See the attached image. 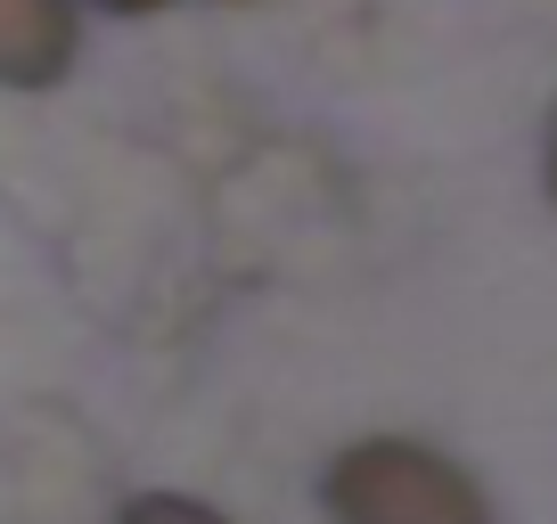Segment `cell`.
Wrapping results in <instances>:
<instances>
[{
  "instance_id": "6da1fadb",
  "label": "cell",
  "mask_w": 557,
  "mask_h": 524,
  "mask_svg": "<svg viewBox=\"0 0 557 524\" xmlns=\"http://www.w3.org/2000/svg\"><path fill=\"white\" fill-rule=\"evenodd\" d=\"M336 524H492L484 491L418 442H361L329 475Z\"/></svg>"
},
{
  "instance_id": "7a4b0ae2",
  "label": "cell",
  "mask_w": 557,
  "mask_h": 524,
  "mask_svg": "<svg viewBox=\"0 0 557 524\" xmlns=\"http://www.w3.org/2000/svg\"><path fill=\"white\" fill-rule=\"evenodd\" d=\"M74 66V9L66 0H0V83L41 90Z\"/></svg>"
},
{
  "instance_id": "3957f363",
  "label": "cell",
  "mask_w": 557,
  "mask_h": 524,
  "mask_svg": "<svg viewBox=\"0 0 557 524\" xmlns=\"http://www.w3.org/2000/svg\"><path fill=\"white\" fill-rule=\"evenodd\" d=\"M123 524H222V516L197 508V500H181V491H148V500L123 508Z\"/></svg>"
},
{
  "instance_id": "277c9868",
  "label": "cell",
  "mask_w": 557,
  "mask_h": 524,
  "mask_svg": "<svg viewBox=\"0 0 557 524\" xmlns=\"http://www.w3.org/2000/svg\"><path fill=\"white\" fill-rule=\"evenodd\" d=\"M107 9H164V0H107Z\"/></svg>"
},
{
  "instance_id": "5b68a950",
  "label": "cell",
  "mask_w": 557,
  "mask_h": 524,
  "mask_svg": "<svg viewBox=\"0 0 557 524\" xmlns=\"http://www.w3.org/2000/svg\"><path fill=\"white\" fill-rule=\"evenodd\" d=\"M549 189H557V140H549Z\"/></svg>"
}]
</instances>
